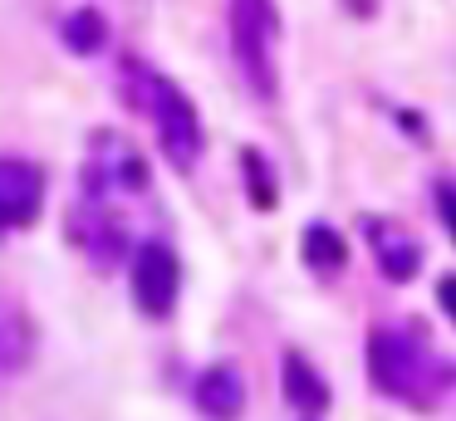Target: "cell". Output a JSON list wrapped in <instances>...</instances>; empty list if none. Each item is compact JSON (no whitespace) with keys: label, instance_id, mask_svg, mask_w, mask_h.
<instances>
[{"label":"cell","instance_id":"6da1fadb","mask_svg":"<svg viewBox=\"0 0 456 421\" xmlns=\"http://www.w3.org/2000/svg\"><path fill=\"white\" fill-rule=\"evenodd\" d=\"M368 377L383 397L403 407H436L452 392L456 368H446L432 343L412 328H373L368 333Z\"/></svg>","mask_w":456,"mask_h":421},{"label":"cell","instance_id":"7a4b0ae2","mask_svg":"<svg viewBox=\"0 0 456 421\" xmlns=\"http://www.w3.org/2000/svg\"><path fill=\"white\" fill-rule=\"evenodd\" d=\"M118 88L138 113H148L152 133L162 142V157H167L177 172H191L201 157V117L191 108V98L172 84L167 74H158L142 59H123L118 64Z\"/></svg>","mask_w":456,"mask_h":421},{"label":"cell","instance_id":"3957f363","mask_svg":"<svg viewBox=\"0 0 456 421\" xmlns=\"http://www.w3.org/2000/svg\"><path fill=\"white\" fill-rule=\"evenodd\" d=\"M275 45H280L275 0H231V49H236V64H240V74H246V84L256 88L265 103L280 93Z\"/></svg>","mask_w":456,"mask_h":421},{"label":"cell","instance_id":"277c9868","mask_svg":"<svg viewBox=\"0 0 456 421\" xmlns=\"http://www.w3.org/2000/svg\"><path fill=\"white\" fill-rule=\"evenodd\" d=\"M128 284H133V304H138L148 319H167V313L177 309V294H182V264H177V255H172V245L142 240L138 250H133Z\"/></svg>","mask_w":456,"mask_h":421},{"label":"cell","instance_id":"5b68a950","mask_svg":"<svg viewBox=\"0 0 456 421\" xmlns=\"http://www.w3.org/2000/svg\"><path fill=\"white\" fill-rule=\"evenodd\" d=\"M45 206V166L0 157V231H25Z\"/></svg>","mask_w":456,"mask_h":421},{"label":"cell","instance_id":"8992f818","mask_svg":"<svg viewBox=\"0 0 456 421\" xmlns=\"http://www.w3.org/2000/svg\"><path fill=\"white\" fill-rule=\"evenodd\" d=\"M74 235H79V245L94 255V264H99V270H113V264L123 260V250H128V225L113 215L109 201H84V196H79Z\"/></svg>","mask_w":456,"mask_h":421},{"label":"cell","instance_id":"52a82bcc","mask_svg":"<svg viewBox=\"0 0 456 421\" xmlns=\"http://www.w3.org/2000/svg\"><path fill=\"white\" fill-rule=\"evenodd\" d=\"M363 235H368V245H373L378 270H383L393 284H407V279L417 274V264H422V250H417V240L403 231V225L373 221V215H368V221H363Z\"/></svg>","mask_w":456,"mask_h":421},{"label":"cell","instance_id":"ba28073f","mask_svg":"<svg viewBox=\"0 0 456 421\" xmlns=\"http://www.w3.org/2000/svg\"><path fill=\"white\" fill-rule=\"evenodd\" d=\"M197 407L207 411L211 421H236L246 411V382L231 362H216L197 377Z\"/></svg>","mask_w":456,"mask_h":421},{"label":"cell","instance_id":"9c48e42d","mask_svg":"<svg viewBox=\"0 0 456 421\" xmlns=\"http://www.w3.org/2000/svg\"><path fill=\"white\" fill-rule=\"evenodd\" d=\"M35 352V323L11 294H0V377H11Z\"/></svg>","mask_w":456,"mask_h":421},{"label":"cell","instance_id":"30bf717a","mask_svg":"<svg viewBox=\"0 0 456 421\" xmlns=\"http://www.w3.org/2000/svg\"><path fill=\"white\" fill-rule=\"evenodd\" d=\"M285 397L299 417H319L329 407V382L314 372L305 352H285Z\"/></svg>","mask_w":456,"mask_h":421},{"label":"cell","instance_id":"8fae6325","mask_svg":"<svg viewBox=\"0 0 456 421\" xmlns=\"http://www.w3.org/2000/svg\"><path fill=\"white\" fill-rule=\"evenodd\" d=\"M60 39L69 54H99L103 45H109V20H103V10L84 5V10H69L60 25Z\"/></svg>","mask_w":456,"mask_h":421},{"label":"cell","instance_id":"7c38bea8","mask_svg":"<svg viewBox=\"0 0 456 421\" xmlns=\"http://www.w3.org/2000/svg\"><path fill=\"white\" fill-rule=\"evenodd\" d=\"M299 250H305V264H309L314 274H338V270L348 264V245H344V235L329 231V225H319V221L305 231Z\"/></svg>","mask_w":456,"mask_h":421},{"label":"cell","instance_id":"4fadbf2b","mask_svg":"<svg viewBox=\"0 0 456 421\" xmlns=\"http://www.w3.org/2000/svg\"><path fill=\"white\" fill-rule=\"evenodd\" d=\"M240 172H246L250 206H256V211H270V206L280 201V191H275V172H270V162L256 152V147H246V152H240Z\"/></svg>","mask_w":456,"mask_h":421},{"label":"cell","instance_id":"5bb4252c","mask_svg":"<svg viewBox=\"0 0 456 421\" xmlns=\"http://www.w3.org/2000/svg\"><path fill=\"white\" fill-rule=\"evenodd\" d=\"M436 211H442L446 231H452V240H456V186H436Z\"/></svg>","mask_w":456,"mask_h":421},{"label":"cell","instance_id":"9a60e30c","mask_svg":"<svg viewBox=\"0 0 456 421\" xmlns=\"http://www.w3.org/2000/svg\"><path fill=\"white\" fill-rule=\"evenodd\" d=\"M436 299H442L446 319L456 323V274H442V279H436Z\"/></svg>","mask_w":456,"mask_h":421}]
</instances>
